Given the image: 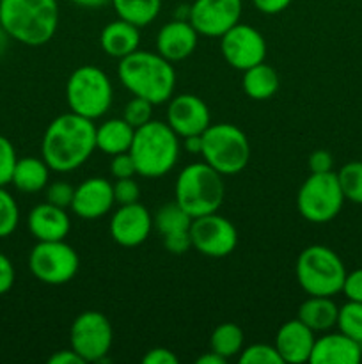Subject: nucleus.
Returning <instances> with one entry per match:
<instances>
[{
  "instance_id": "nucleus-6",
  "label": "nucleus",
  "mask_w": 362,
  "mask_h": 364,
  "mask_svg": "<svg viewBox=\"0 0 362 364\" xmlns=\"http://www.w3.org/2000/svg\"><path fill=\"white\" fill-rule=\"evenodd\" d=\"M295 274L307 295L334 297L343 290L348 272L343 259L332 249L327 245H309L298 255Z\"/></svg>"
},
{
  "instance_id": "nucleus-40",
  "label": "nucleus",
  "mask_w": 362,
  "mask_h": 364,
  "mask_svg": "<svg viewBox=\"0 0 362 364\" xmlns=\"http://www.w3.org/2000/svg\"><path fill=\"white\" fill-rule=\"evenodd\" d=\"M343 291L348 301L362 302V269L346 274L343 283Z\"/></svg>"
},
{
  "instance_id": "nucleus-43",
  "label": "nucleus",
  "mask_w": 362,
  "mask_h": 364,
  "mask_svg": "<svg viewBox=\"0 0 362 364\" xmlns=\"http://www.w3.org/2000/svg\"><path fill=\"white\" fill-rule=\"evenodd\" d=\"M144 364H177V355L172 350L163 347H155L148 350V354L142 358Z\"/></svg>"
},
{
  "instance_id": "nucleus-20",
  "label": "nucleus",
  "mask_w": 362,
  "mask_h": 364,
  "mask_svg": "<svg viewBox=\"0 0 362 364\" xmlns=\"http://www.w3.org/2000/svg\"><path fill=\"white\" fill-rule=\"evenodd\" d=\"M27 226L38 242H55L66 240L71 231V220L66 210L46 201L31 210Z\"/></svg>"
},
{
  "instance_id": "nucleus-10",
  "label": "nucleus",
  "mask_w": 362,
  "mask_h": 364,
  "mask_svg": "<svg viewBox=\"0 0 362 364\" xmlns=\"http://www.w3.org/2000/svg\"><path fill=\"white\" fill-rule=\"evenodd\" d=\"M28 269L39 283L60 287L77 276L80 258L64 240L38 242L28 255Z\"/></svg>"
},
{
  "instance_id": "nucleus-29",
  "label": "nucleus",
  "mask_w": 362,
  "mask_h": 364,
  "mask_svg": "<svg viewBox=\"0 0 362 364\" xmlns=\"http://www.w3.org/2000/svg\"><path fill=\"white\" fill-rule=\"evenodd\" d=\"M153 226L162 237L177 233V231H187L192 226V215L185 212L176 201L165 203L156 210L155 217H153Z\"/></svg>"
},
{
  "instance_id": "nucleus-11",
  "label": "nucleus",
  "mask_w": 362,
  "mask_h": 364,
  "mask_svg": "<svg viewBox=\"0 0 362 364\" xmlns=\"http://www.w3.org/2000/svg\"><path fill=\"white\" fill-rule=\"evenodd\" d=\"M112 341V323L103 313L84 311L71 323L70 345L85 363L106 361Z\"/></svg>"
},
{
  "instance_id": "nucleus-14",
  "label": "nucleus",
  "mask_w": 362,
  "mask_h": 364,
  "mask_svg": "<svg viewBox=\"0 0 362 364\" xmlns=\"http://www.w3.org/2000/svg\"><path fill=\"white\" fill-rule=\"evenodd\" d=\"M243 0H194L190 4V23L199 36L222 38L240 23Z\"/></svg>"
},
{
  "instance_id": "nucleus-46",
  "label": "nucleus",
  "mask_w": 362,
  "mask_h": 364,
  "mask_svg": "<svg viewBox=\"0 0 362 364\" xmlns=\"http://www.w3.org/2000/svg\"><path fill=\"white\" fill-rule=\"evenodd\" d=\"M183 148L185 151H188L190 155L202 151V135H190V137H183Z\"/></svg>"
},
{
  "instance_id": "nucleus-2",
  "label": "nucleus",
  "mask_w": 362,
  "mask_h": 364,
  "mask_svg": "<svg viewBox=\"0 0 362 364\" xmlns=\"http://www.w3.org/2000/svg\"><path fill=\"white\" fill-rule=\"evenodd\" d=\"M117 78L133 96L162 105L172 98L176 89V71L172 63L158 52L137 50L119 59Z\"/></svg>"
},
{
  "instance_id": "nucleus-28",
  "label": "nucleus",
  "mask_w": 362,
  "mask_h": 364,
  "mask_svg": "<svg viewBox=\"0 0 362 364\" xmlns=\"http://www.w3.org/2000/svg\"><path fill=\"white\" fill-rule=\"evenodd\" d=\"M243 331L233 322L220 323L209 336V347L213 352L220 354L222 358L231 359L238 355L243 348Z\"/></svg>"
},
{
  "instance_id": "nucleus-13",
  "label": "nucleus",
  "mask_w": 362,
  "mask_h": 364,
  "mask_svg": "<svg viewBox=\"0 0 362 364\" xmlns=\"http://www.w3.org/2000/svg\"><path fill=\"white\" fill-rule=\"evenodd\" d=\"M220 52L231 68L245 71L265 60L266 41L258 28L236 23L220 38Z\"/></svg>"
},
{
  "instance_id": "nucleus-32",
  "label": "nucleus",
  "mask_w": 362,
  "mask_h": 364,
  "mask_svg": "<svg viewBox=\"0 0 362 364\" xmlns=\"http://www.w3.org/2000/svg\"><path fill=\"white\" fill-rule=\"evenodd\" d=\"M20 223V208L9 192L0 187V238H7L16 231Z\"/></svg>"
},
{
  "instance_id": "nucleus-9",
  "label": "nucleus",
  "mask_w": 362,
  "mask_h": 364,
  "mask_svg": "<svg viewBox=\"0 0 362 364\" xmlns=\"http://www.w3.org/2000/svg\"><path fill=\"white\" fill-rule=\"evenodd\" d=\"M344 194L337 173H311L297 194V208L312 224L330 223L341 212Z\"/></svg>"
},
{
  "instance_id": "nucleus-36",
  "label": "nucleus",
  "mask_w": 362,
  "mask_h": 364,
  "mask_svg": "<svg viewBox=\"0 0 362 364\" xmlns=\"http://www.w3.org/2000/svg\"><path fill=\"white\" fill-rule=\"evenodd\" d=\"M73 196H75V187H71V185L66 183V181H55V183L46 187V201L59 206V208H64V210L71 208Z\"/></svg>"
},
{
  "instance_id": "nucleus-30",
  "label": "nucleus",
  "mask_w": 362,
  "mask_h": 364,
  "mask_svg": "<svg viewBox=\"0 0 362 364\" xmlns=\"http://www.w3.org/2000/svg\"><path fill=\"white\" fill-rule=\"evenodd\" d=\"M344 199L362 205V162H348L337 173Z\"/></svg>"
},
{
  "instance_id": "nucleus-41",
  "label": "nucleus",
  "mask_w": 362,
  "mask_h": 364,
  "mask_svg": "<svg viewBox=\"0 0 362 364\" xmlns=\"http://www.w3.org/2000/svg\"><path fill=\"white\" fill-rule=\"evenodd\" d=\"M14 279H16V272H14L13 262L0 252V295H6L13 288Z\"/></svg>"
},
{
  "instance_id": "nucleus-8",
  "label": "nucleus",
  "mask_w": 362,
  "mask_h": 364,
  "mask_svg": "<svg viewBox=\"0 0 362 364\" xmlns=\"http://www.w3.org/2000/svg\"><path fill=\"white\" fill-rule=\"evenodd\" d=\"M114 100L112 82L99 68L85 64L70 75L66 84V102L71 112L96 121L109 112Z\"/></svg>"
},
{
  "instance_id": "nucleus-1",
  "label": "nucleus",
  "mask_w": 362,
  "mask_h": 364,
  "mask_svg": "<svg viewBox=\"0 0 362 364\" xmlns=\"http://www.w3.org/2000/svg\"><path fill=\"white\" fill-rule=\"evenodd\" d=\"M96 151L94 121L75 112L55 117L46 127L41 156L55 173H71L84 166Z\"/></svg>"
},
{
  "instance_id": "nucleus-18",
  "label": "nucleus",
  "mask_w": 362,
  "mask_h": 364,
  "mask_svg": "<svg viewBox=\"0 0 362 364\" xmlns=\"http://www.w3.org/2000/svg\"><path fill=\"white\" fill-rule=\"evenodd\" d=\"M199 34L190 21L176 20L163 25L156 36V52L170 63H180L197 48Z\"/></svg>"
},
{
  "instance_id": "nucleus-17",
  "label": "nucleus",
  "mask_w": 362,
  "mask_h": 364,
  "mask_svg": "<svg viewBox=\"0 0 362 364\" xmlns=\"http://www.w3.org/2000/svg\"><path fill=\"white\" fill-rule=\"evenodd\" d=\"M114 203V185L106 178L94 176L87 178L75 188L71 210L80 219L92 220L106 215Z\"/></svg>"
},
{
  "instance_id": "nucleus-45",
  "label": "nucleus",
  "mask_w": 362,
  "mask_h": 364,
  "mask_svg": "<svg viewBox=\"0 0 362 364\" xmlns=\"http://www.w3.org/2000/svg\"><path fill=\"white\" fill-rule=\"evenodd\" d=\"M48 364H85V361L73 348H70V350H59L50 355Z\"/></svg>"
},
{
  "instance_id": "nucleus-26",
  "label": "nucleus",
  "mask_w": 362,
  "mask_h": 364,
  "mask_svg": "<svg viewBox=\"0 0 362 364\" xmlns=\"http://www.w3.org/2000/svg\"><path fill=\"white\" fill-rule=\"evenodd\" d=\"M279 73L272 66H268L265 60L245 70L243 78H241L243 92L256 102H265V100L272 98L279 91Z\"/></svg>"
},
{
  "instance_id": "nucleus-12",
  "label": "nucleus",
  "mask_w": 362,
  "mask_h": 364,
  "mask_svg": "<svg viewBox=\"0 0 362 364\" xmlns=\"http://www.w3.org/2000/svg\"><path fill=\"white\" fill-rule=\"evenodd\" d=\"M190 238L192 247L208 258H226L238 245L234 224L216 212L192 219Z\"/></svg>"
},
{
  "instance_id": "nucleus-39",
  "label": "nucleus",
  "mask_w": 362,
  "mask_h": 364,
  "mask_svg": "<svg viewBox=\"0 0 362 364\" xmlns=\"http://www.w3.org/2000/svg\"><path fill=\"white\" fill-rule=\"evenodd\" d=\"M163 247L170 252V255H185L192 249V238H190V230L187 231H177V233H170L162 237Z\"/></svg>"
},
{
  "instance_id": "nucleus-19",
  "label": "nucleus",
  "mask_w": 362,
  "mask_h": 364,
  "mask_svg": "<svg viewBox=\"0 0 362 364\" xmlns=\"http://www.w3.org/2000/svg\"><path fill=\"white\" fill-rule=\"evenodd\" d=\"M314 331L300 320H287L275 334V348L286 364L309 363L314 347Z\"/></svg>"
},
{
  "instance_id": "nucleus-42",
  "label": "nucleus",
  "mask_w": 362,
  "mask_h": 364,
  "mask_svg": "<svg viewBox=\"0 0 362 364\" xmlns=\"http://www.w3.org/2000/svg\"><path fill=\"white\" fill-rule=\"evenodd\" d=\"M334 166V159L327 149H316L309 156V169L311 173H330Z\"/></svg>"
},
{
  "instance_id": "nucleus-24",
  "label": "nucleus",
  "mask_w": 362,
  "mask_h": 364,
  "mask_svg": "<svg viewBox=\"0 0 362 364\" xmlns=\"http://www.w3.org/2000/svg\"><path fill=\"white\" fill-rule=\"evenodd\" d=\"M337 313H339V308L332 301V297L309 295L307 301L302 302L298 308V320L314 333H325L336 327Z\"/></svg>"
},
{
  "instance_id": "nucleus-35",
  "label": "nucleus",
  "mask_w": 362,
  "mask_h": 364,
  "mask_svg": "<svg viewBox=\"0 0 362 364\" xmlns=\"http://www.w3.org/2000/svg\"><path fill=\"white\" fill-rule=\"evenodd\" d=\"M18 162L16 149L7 137L0 135V187H6L13 180V171Z\"/></svg>"
},
{
  "instance_id": "nucleus-50",
  "label": "nucleus",
  "mask_w": 362,
  "mask_h": 364,
  "mask_svg": "<svg viewBox=\"0 0 362 364\" xmlns=\"http://www.w3.org/2000/svg\"><path fill=\"white\" fill-rule=\"evenodd\" d=\"M9 34L4 31V27L0 25V55H4V52L7 50V43H9Z\"/></svg>"
},
{
  "instance_id": "nucleus-34",
  "label": "nucleus",
  "mask_w": 362,
  "mask_h": 364,
  "mask_svg": "<svg viewBox=\"0 0 362 364\" xmlns=\"http://www.w3.org/2000/svg\"><path fill=\"white\" fill-rule=\"evenodd\" d=\"M153 107L155 105L151 102H148V100L141 98V96H133L126 103V107H124L123 119L137 130V128L144 127L146 123H149L153 119Z\"/></svg>"
},
{
  "instance_id": "nucleus-37",
  "label": "nucleus",
  "mask_w": 362,
  "mask_h": 364,
  "mask_svg": "<svg viewBox=\"0 0 362 364\" xmlns=\"http://www.w3.org/2000/svg\"><path fill=\"white\" fill-rule=\"evenodd\" d=\"M138 198H141V187L133 178H123L114 183V199L119 206L138 203Z\"/></svg>"
},
{
  "instance_id": "nucleus-49",
  "label": "nucleus",
  "mask_w": 362,
  "mask_h": 364,
  "mask_svg": "<svg viewBox=\"0 0 362 364\" xmlns=\"http://www.w3.org/2000/svg\"><path fill=\"white\" fill-rule=\"evenodd\" d=\"M176 20H190V6H177L176 13H174Z\"/></svg>"
},
{
  "instance_id": "nucleus-7",
  "label": "nucleus",
  "mask_w": 362,
  "mask_h": 364,
  "mask_svg": "<svg viewBox=\"0 0 362 364\" xmlns=\"http://www.w3.org/2000/svg\"><path fill=\"white\" fill-rule=\"evenodd\" d=\"M202 159L222 176L241 173L251 160V142L231 123L209 124L202 132Z\"/></svg>"
},
{
  "instance_id": "nucleus-33",
  "label": "nucleus",
  "mask_w": 362,
  "mask_h": 364,
  "mask_svg": "<svg viewBox=\"0 0 362 364\" xmlns=\"http://www.w3.org/2000/svg\"><path fill=\"white\" fill-rule=\"evenodd\" d=\"M238 361L240 364H284L275 345L266 343H254L247 348H241Z\"/></svg>"
},
{
  "instance_id": "nucleus-21",
  "label": "nucleus",
  "mask_w": 362,
  "mask_h": 364,
  "mask_svg": "<svg viewBox=\"0 0 362 364\" xmlns=\"http://www.w3.org/2000/svg\"><path fill=\"white\" fill-rule=\"evenodd\" d=\"M362 361V343L339 333L318 338L309 358L311 364H358Z\"/></svg>"
},
{
  "instance_id": "nucleus-22",
  "label": "nucleus",
  "mask_w": 362,
  "mask_h": 364,
  "mask_svg": "<svg viewBox=\"0 0 362 364\" xmlns=\"http://www.w3.org/2000/svg\"><path fill=\"white\" fill-rule=\"evenodd\" d=\"M138 43H141V28L121 18L106 23L99 36L102 50L114 59H123L137 52Z\"/></svg>"
},
{
  "instance_id": "nucleus-47",
  "label": "nucleus",
  "mask_w": 362,
  "mask_h": 364,
  "mask_svg": "<svg viewBox=\"0 0 362 364\" xmlns=\"http://www.w3.org/2000/svg\"><path fill=\"white\" fill-rule=\"evenodd\" d=\"M226 361L227 359L226 358H222V355L220 354H216V352H213V350H209V352H206V354H202L201 358H197V364H226Z\"/></svg>"
},
{
  "instance_id": "nucleus-31",
  "label": "nucleus",
  "mask_w": 362,
  "mask_h": 364,
  "mask_svg": "<svg viewBox=\"0 0 362 364\" xmlns=\"http://www.w3.org/2000/svg\"><path fill=\"white\" fill-rule=\"evenodd\" d=\"M337 327L351 340L362 343V302L348 301L337 313Z\"/></svg>"
},
{
  "instance_id": "nucleus-16",
  "label": "nucleus",
  "mask_w": 362,
  "mask_h": 364,
  "mask_svg": "<svg viewBox=\"0 0 362 364\" xmlns=\"http://www.w3.org/2000/svg\"><path fill=\"white\" fill-rule=\"evenodd\" d=\"M110 237L121 247H137L144 244L153 230V217L141 203L121 205L110 219Z\"/></svg>"
},
{
  "instance_id": "nucleus-44",
  "label": "nucleus",
  "mask_w": 362,
  "mask_h": 364,
  "mask_svg": "<svg viewBox=\"0 0 362 364\" xmlns=\"http://www.w3.org/2000/svg\"><path fill=\"white\" fill-rule=\"evenodd\" d=\"M293 0H252L256 9L263 14H279L291 6Z\"/></svg>"
},
{
  "instance_id": "nucleus-4",
  "label": "nucleus",
  "mask_w": 362,
  "mask_h": 364,
  "mask_svg": "<svg viewBox=\"0 0 362 364\" xmlns=\"http://www.w3.org/2000/svg\"><path fill=\"white\" fill-rule=\"evenodd\" d=\"M180 148V137L167 121L151 119L135 130L130 155L138 176L162 178L176 166Z\"/></svg>"
},
{
  "instance_id": "nucleus-5",
  "label": "nucleus",
  "mask_w": 362,
  "mask_h": 364,
  "mask_svg": "<svg viewBox=\"0 0 362 364\" xmlns=\"http://www.w3.org/2000/svg\"><path fill=\"white\" fill-rule=\"evenodd\" d=\"M226 198L224 176L206 162H195L185 167L174 185V201L192 219L219 212Z\"/></svg>"
},
{
  "instance_id": "nucleus-38",
  "label": "nucleus",
  "mask_w": 362,
  "mask_h": 364,
  "mask_svg": "<svg viewBox=\"0 0 362 364\" xmlns=\"http://www.w3.org/2000/svg\"><path fill=\"white\" fill-rule=\"evenodd\" d=\"M110 174H112L116 180H123V178H133L137 174V167H135L133 156L130 155V151L119 153V155H114L110 160Z\"/></svg>"
},
{
  "instance_id": "nucleus-25",
  "label": "nucleus",
  "mask_w": 362,
  "mask_h": 364,
  "mask_svg": "<svg viewBox=\"0 0 362 364\" xmlns=\"http://www.w3.org/2000/svg\"><path fill=\"white\" fill-rule=\"evenodd\" d=\"M50 171L52 169L43 160V156L41 159H35V156L18 159L11 183L16 187V191L23 192V194H35L48 185Z\"/></svg>"
},
{
  "instance_id": "nucleus-48",
  "label": "nucleus",
  "mask_w": 362,
  "mask_h": 364,
  "mask_svg": "<svg viewBox=\"0 0 362 364\" xmlns=\"http://www.w3.org/2000/svg\"><path fill=\"white\" fill-rule=\"evenodd\" d=\"M75 6L84 7V9H99V7L109 6L112 0H71Z\"/></svg>"
},
{
  "instance_id": "nucleus-15",
  "label": "nucleus",
  "mask_w": 362,
  "mask_h": 364,
  "mask_svg": "<svg viewBox=\"0 0 362 364\" xmlns=\"http://www.w3.org/2000/svg\"><path fill=\"white\" fill-rule=\"evenodd\" d=\"M167 124L176 132L177 137L202 135V132L212 124V114L204 100L183 92L170 98L167 107Z\"/></svg>"
},
{
  "instance_id": "nucleus-27",
  "label": "nucleus",
  "mask_w": 362,
  "mask_h": 364,
  "mask_svg": "<svg viewBox=\"0 0 362 364\" xmlns=\"http://www.w3.org/2000/svg\"><path fill=\"white\" fill-rule=\"evenodd\" d=\"M110 4L117 18L130 21L138 28L153 23L162 9V0H112Z\"/></svg>"
},
{
  "instance_id": "nucleus-23",
  "label": "nucleus",
  "mask_w": 362,
  "mask_h": 364,
  "mask_svg": "<svg viewBox=\"0 0 362 364\" xmlns=\"http://www.w3.org/2000/svg\"><path fill=\"white\" fill-rule=\"evenodd\" d=\"M135 128L128 124L123 117H114L96 128V149L105 155L114 156L130 151L133 142Z\"/></svg>"
},
{
  "instance_id": "nucleus-3",
  "label": "nucleus",
  "mask_w": 362,
  "mask_h": 364,
  "mask_svg": "<svg viewBox=\"0 0 362 364\" xmlns=\"http://www.w3.org/2000/svg\"><path fill=\"white\" fill-rule=\"evenodd\" d=\"M0 25L21 45H46L59 27V4L57 0H0Z\"/></svg>"
}]
</instances>
